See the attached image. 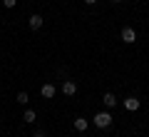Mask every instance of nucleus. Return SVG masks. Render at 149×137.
<instances>
[{
    "instance_id": "nucleus-6",
    "label": "nucleus",
    "mask_w": 149,
    "mask_h": 137,
    "mask_svg": "<svg viewBox=\"0 0 149 137\" xmlns=\"http://www.w3.org/2000/svg\"><path fill=\"white\" fill-rule=\"evenodd\" d=\"M87 127H90V122L85 117H74V130L77 132H87Z\"/></svg>"
},
{
    "instance_id": "nucleus-8",
    "label": "nucleus",
    "mask_w": 149,
    "mask_h": 137,
    "mask_svg": "<svg viewBox=\"0 0 149 137\" xmlns=\"http://www.w3.org/2000/svg\"><path fill=\"white\" fill-rule=\"evenodd\" d=\"M40 92H42V97H47V100H50V97H55V85H42V87H40Z\"/></svg>"
},
{
    "instance_id": "nucleus-3",
    "label": "nucleus",
    "mask_w": 149,
    "mask_h": 137,
    "mask_svg": "<svg viewBox=\"0 0 149 137\" xmlns=\"http://www.w3.org/2000/svg\"><path fill=\"white\" fill-rule=\"evenodd\" d=\"M74 92H77V82H74V80H65V82H62V95L72 97Z\"/></svg>"
},
{
    "instance_id": "nucleus-14",
    "label": "nucleus",
    "mask_w": 149,
    "mask_h": 137,
    "mask_svg": "<svg viewBox=\"0 0 149 137\" xmlns=\"http://www.w3.org/2000/svg\"><path fill=\"white\" fill-rule=\"evenodd\" d=\"M112 3H122V0H112Z\"/></svg>"
},
{
    "instance_id": "nucleus-13",
    "label": "nucleus",
    "mask_w": 149,
    "mask_h": 137,
    "mask_svg": "<svg viewBox=\"0 0 149 137\" xmlns=\"http://www.w3.org/2000/svg\"><path fill=\"white\" fill-rule=\"evenodd\" d=\"M85 3H87V5H95V3H97V0H85Z\"/></svg>"
},
{
    "instance_id": "nucleus-5",
    "label": "nucleus",
    "mask_w": 149,
    "mask_h": 137,
    "mask_svg": "<svg viewBox=\"0 0 149 137\" xmlns=\"http://www.w3.org/2000/svg\"><path fill=\"white\" fill-rule=\"evenodd\" d=\"M27 25H30V30H40L42 27V15H30Z\"/></svg>"
},
{
    "instance_id": "nucleus-11",
    "label": "nucleus",
    "mask_w": 149,
    "mask_h": 137,
    "mask_svg": "<svg viewBox=\"0 0 149 137\" xmlns=\"http://www.w3.org/2000/svg\"><path fill=\"white\" fill-rule=\"evenodd\" d=\"M3 5H5V8H15L17 0H3Z\"/></svg>"
},
{
    "instance_id": "nucleus-9",
    "label": "nucleus",
    "mask_w": 149,
    "mask_h": 137,
    "mask_svg": "<svg viewBox=\"0 0 149 137\" xmlns=\"http://www.w3.org/2000/svg\"><path fill=\"white\" fill-rule=\"evenodd\" d=\"M15 102H17V105H27V102H30V97H27V92H17Z\"/></svg>"
},
{
    "instance_id": "nucleus-2",
    "label": "nucleus",
    "mask_w": 149,
    "mask_h": 137,
    "mask_svg": "<svg viewBox=\"0 0 149 137\" xmlns=\"http://www.w3.org/2000/svg\"><path fill=\"white\" fill-rule=\"evenodd\" d=\"M122 42H127V45H132V42H137V30L134 27H122Z\"/></svg>"
},
{
    "instance_id": "nucleus-7",
    "label": "nucleus",
    "mask_w": 149,
    "mask_h": 137,
    "mask_svg": "<svg viewBox=\"0 0 149 137\" xmlns=\"http://www.w3.org/2000/svg\"><path fill=\"white\" fill-rule=\"evenodd\" d=\"M124 107H127V110L129 112H134V110H139V100H137V97H127V100H124Z\"/></svg>"
},
{
    "instance_id": "nucleus-1",
    "label": "nucleus",
    "mask_w": 149,
    "mask_h": 137,
    "mask_svg": "<svg viewBox=\"0 0 149 137\" xmlns=\"http://www.w3.org/2000/svg\"><path fill=\"white\" fill-rule=\"evenodd\" d=\"M112 120H114V117H112L107 110H104V112H97V115H95V127H100V130H107V127L112 125Z\"/></svg>"
},
{
    "instance_id": "nucleus-12",
    "label": "nucleus",
    "mask_w": 149,
    "mask_h": 137,
    "mask_svg": "<svg viewBox=\"0 0 149 137\" xmlns=\"http://www.w3.org/2000/svg\"><path fill=\"white\" fill-rule=\"evenodd\" d=\"M32 137H45V132H42V130H37V132H35Z\"/></svg>"
},
{
    "instance_id": "nucleus-10",
    "label": "nucleus",
    "mask_w": 149,
    "mask_h": 137,
    "mask_svg": "<svg viewBox=\"0 0 149 137\" xmlns=\"http://www.w3.org/2000/svg\"><path fill=\"white\" fill-rule=\"evenodd\" d=\"M22 120H25V122H35V120H37L35 110H25V115H22Z\"/></svg>"
},
{
    "instance_id": "nucleus-4",
    "label": "nucleus",
    "mask_w": 149,
    "mask_h": 137,
    "mask_svg": "<svg viewBox=\"0 0 149 137\" xmlns=\"http://www.w3.org/2000/svg\"><path fill=\"white\" fill-rule=\"evenodd\" d=\"M102 102H104L107 110H112V107L117 105V97H114V92H104V95H102Z\"/></svg>"
}]
</instances>
